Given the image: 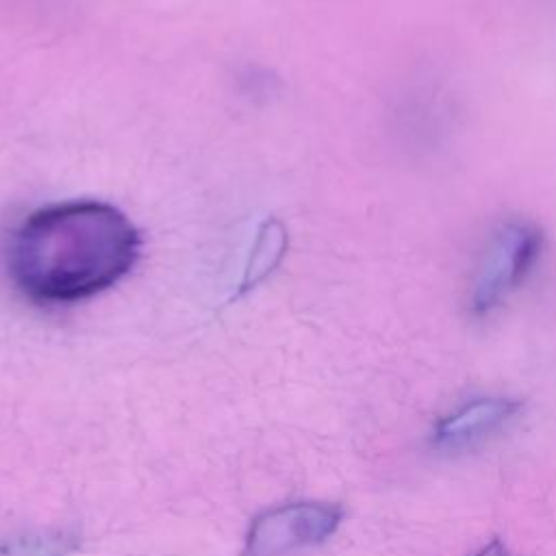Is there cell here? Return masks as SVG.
Wrapping results in <instances>:
<instances>
[{"instance_id":"obj_2","label":"cell","mask_w":556,"mask_h":556,"mask_svg":"<svg viewBox=\"0 0 556 556\" xmlns=\"http://www.w3.org/2000/svg\"><path fill=\"white\" fill-rule=\"evenodd\" d=\"M545 250V235L530 219H508L500 224L478 263L469 282V311L489 315L500 308L530 278Z\"/></svg>"},{"instance_id":"obj_4","label":"cell","mask_w":556,"mask_h":556,"mask_svg":"<svg viewBox=\"0 0 556 556\" xmlns=\"http://www.w3.org/2000/svg\"><path fill=\"white\" fill-rule=\"evenodd\" d=\"M519 410V402L508 397H480L452 415L443 417L434 428V445L443 450H458L482 441L500 430Z\"/></svg>"},{"instance_id":"obj_3","label":"cell","mask_w":556,"mask_h":556,"mask_svg":"<svg viewBox=\"0 0 556 556\" xmlns=\"http://www.w3.org/2000/svg\"><path fill=\"white\" fill-rule=\"evenodd\" d=\"M341 510L328 504H293L267 513L250 530V556H276L302 545H315L339 526Z\"/></svg>"},{"instance_id":"obj_1","label":"cell","mask_w":556,"mask_h":556,"mask_svg":"<svg viewBox=\"0 0 556 556\" xmlns=\"http://www.w3.org/2000/svg\"><path fill=\"white\" fill-rule=\"evenodd\" d=\"M139 250V232L119 208L78 200L30 213L4 256L11 282L28 300L74 304L122 280Z\"/></svg>"},{"instance_id":"obj_5","label":"cell","mask_w":556,"mask_h":556,"mask_svg":"<svg viewBox=\"0 0 556 556\" xmlns=\"http://www.w3.org/2000/svg\"><path fill=\"white\" fill-rule=\"evenodd\" d=\"M473 556H510V552H508V547H506L504 543L493 541V543H489L486 547H482L480 552H476Z\"/></svg>"}]
</instances>
